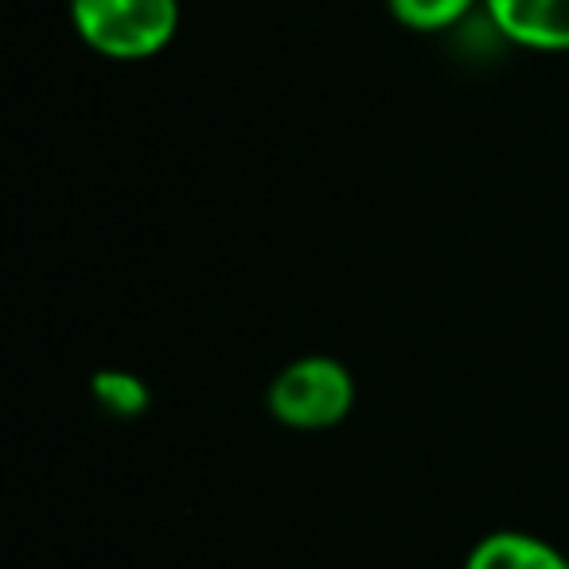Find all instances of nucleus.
Returning a JSON list of instances; mask_svg holds the SVG:
<instances>
[{"label": "nucleus", "instance_id": "f257e3e1", "mask_svg": "<svg viewBox=\"0 0 569 569\" xmlns=\"http://www.w3.org/2000/svg\"><path fill=\"white\" fill-rule=\"evenodd\" d=\"M71 24L106 59H152L180 28V0H71Z\"/></svg>", "mask_w": 569, "mask_h": 569}, {"label": "nucleus", "instance_id": "f03ea898", "mask_svg": "<svg viewBox=\"0 0 569 569\" xmlns=\"http://www.w3.org/2000/svg\"><path fill=\"white\" fill-rule=\"evenodd\" d=\"M269 418L284 429L320 433L340 426L356 406V379L332 356H301L284 363L266 390Z\"/></svg>", "mask_w": 569, "mask_h": 569}, {"label": "nucleus", "instance_id": "7ed1b4c3", "mask_svg": "<svg viewBox=\"0 0 569 569\" xmlns=\"http://www.w3.org/2000/svg\"><path fill=\"white\" fill-rule=\"evenodd\" d=\"M488 20L507 43L542 56L569 51V0H483Z\"/></svg>", "mask_w": 569, "mask_h": 569}, {"label": "nucleus", "instance_id": "20e7f679", "mask_svg": "<svg viewBox=\"0 0 569 569\" xmlns=\"http://www.w3.org/2000/svg\"><path fill=\"white\" fill-rule=\"evenodd\" d=\"M465 569H569V550L527 530H491L468 550Z\"/></svg>", "mask_w": 569, "mask_h": 569}, {"label": "nucleus", "instance_id": "39448f33", "mask_svg": "<svg viewBox=\"0 0 569 569\" xmlns=\"http://www.w3.org/2000/svg\"><path fill=\"white\" fill-rule=\"evenodd\" d=\"M90 395L110 418H141L152 402V390L133 371H94L90 375Z\"/></svg>", "mask_w": 569, "mask_h": 569}, {"label": "nucleus", "instance_id": "423d86ee", "mask_svg": "<svg viewBox=\"0 0 569 569\" xmlns=\"http://www.w3.org/2000/svg\"><path fill=\"white\" fill-rule=\"evenodd\" d=\"M480 0H387L390 17L410 32H445L460 24Z\"/></svg>", "mask_w": 569, "mask_h": 569}]
</instances>
